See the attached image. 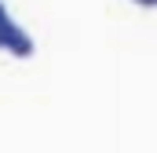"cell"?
<instances>
[{
  "label": "cell",
  "instance_id": "7a4b0ae2",
  "mask_svg": "<svg viewBox=\"0 0 157 153\" xmlns=\"http://www.w3.org/2000/svg\"><path fill=\"white\" fill-rule=\"evenodd\" d=\"M0 15H7V7H4V4H0Z\"/></svg>",
  "mask_w": 157,
  "mask_h": 153
},
{
  "label": "cell",
  "instance_id": "6da1fadb",
  "mask_svg": "<svg viewBox=\"0 0 157 153\" xmlns=\"http://www.w3.org/2000/svg\"><path fill=\"white\" fill-rule=\"evenodd\" d=\"M7 51H15L18 58H29V55H33V40L26 37V33H18V37H15L11 44H7Z\"/></svg>",
  "mask_w": 157,
  "mask_h": 153
}]
</instances>
